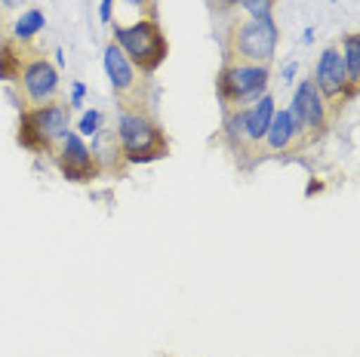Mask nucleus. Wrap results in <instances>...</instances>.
<instances>
[{"instance_id":"nucleus-1","label":"nucleus","mask_w":360,"mask_h":357,"mask_svg":"<svg viewBox=\"0 0 360 357\" xmlns=\"http://www.w3.org/2000/svg\"><path fill=\"white\" fill-rule=\"evenodd\" d=\"M277 50V25L271 15L265 19H243L234 22L225 40V65H268Z\"/></svg>"},{"instance_id":"nucleus-2","label":"nucleus","mask_w":360,"mask_h":357,"mask_svg":"<svg viewBox=\"0 0 360 357\" xmlns=\"http://www.w3.org/2000/svg\"><path fill=\"white\" fill-rule=\"evenodd\" d=\"M114 44L120 53L133 62V68H142V74H151L167 59V37L154 19H139L133 25H114Z\"/></svg>"},{"instance_id":"nucleus-3","label":"nucleus","mask_w":360,"mask_h":357,"mask_svg":"<svg viewBox=\"0 0 360 357\" xmlns=\"http://www.w3.org/2000/svg\"><path fill=\"white\" fill-rule=\"evenodd\" d=\"M117 136H120V154L129 164H148L167 154V136L154 124L151 117H145L142 111H120L117 117Z\"/></svg>"},{"instance_id":"nucleus-4","label":"nucleus","mask_w":360,"mask_h":357,"mask_svg":"<svg viewBox=\"0 0 360 357\" xmlns=\"http://www.w3.org/2000/svg\"><path fill=\"white\" fill-rule=\"evenodd\" d=\"M68 133H71L68 105L59 99L50 105H37V108L22 111L19 142L31 151H53V145L62 142Z\"/></svg>"},{"instance_id":"nucleus-5","label":"nucleus","mask_w":360,"mask_h":357,"mask_svg":"<svg viewBox=\"0 0 360 357\" xmlns=\"http://www.w3.org/2000/svg\"><path fill=\"white\" fill-rule=\"evenodd\" d=\"M219 86V102L225 105V111L243 108L247 102H256L265 96L268 86V65H240L228 62L222 74L216 80Z\"/></svg>"},{"instance_id":"nucleus-6","label":"nucleus","mask_w":360,"mask_h":357,"mask_svg":"<svg viewBox=\"0 0 360 357\" xmlns=\"http://www.w3.org/2000/svg\"><path fill=\"white\" fill-rule=\"evenodd\" d=\"M314 86L317 93L326 99V105H330V111L335 115V111H342V102L354 99L357 89L348 84V74H345V65H342V53L335 50V46H326L321 62H317V71H314Z\"/></svg>"},{"instance_id":"nucleus-7","label":"nucleus","mask_w":360,"mask_h":357,"mask_svg":"<svg viewBox=\"0 0 360 357\" xmlns=\"http://www.w3.org/2000/svg\"><path fill=\"white\" fill-rule=\"evenodd\" d=\"M292 117H296V124L302 126V133L308 136V142L321 139L323 129L330 126V105H326V99L321 93H317L314 80H302V84L296 86V93H292V105H290Z\"/></svg>"},{"instance_id":"nucleus-8","label":"nucleus","mask_w":360,"mask_h":357,"mask_svg":"<svg viewBox=\"0 0 360 357\" xmlns=\"http://www.w3.org/2000/svg\"><path fill=\"white\" fill-rule=\"evenodd\" d=\"M19 84H22V93H25L31 108L50 105L59 99V71L46 59H40V56L25 62V68H22V74H19Z\"/></svg>"},{"instance_id":"nucleus-9","label":"nucleus","mask_w":360,"mask_h":357,"mask_svg":"<svg viewBox=\"0 0 360 357\" xmlns=\"http://www.w3.org/2000/svg\"><path fill=\"white\" fill-rule=\"evenodd\" d=\"M308 142V136L302 133V126L296 124V117H292V111H274L271 124H268V133L265 139H262V154L271 151V154H296L302 151Z\"/></svg>"},{"instance_id":"nucleus-10","label":"nucleus","mask_w":360,"mask_h":357,"mask_svg":"<svg viewBox=\"0 0 360 357\" xmlns=\"http://www.w3.org/2000/svg\"><path fill=\"white\" fill-rule=\"evenodd\" d=\"M56 160H59V169L65 178L71 182H89L96 176V157L93 151L84 145L77 133H68L59 142V151H56Z\"/></svg>"},{"instance_id":"nucleus-11","label":"nucleus","mask_w":360,"mask_h":357,"mask_svg":"<svg viewBox=\"0 0 360 357\" xmlns=\"http://www.w3.org/2000/svg\"><path fill=\"white\" fill-rule=\"evenodd\" d=\"M105 71H108V80H111V86L117 96L133 99L139 93V74H136L133 62L120 53L117 44H108V50H105Z\"/></svg>"},{"instance_id":"nucleus-12","label":"nucleus","mask_w":360,"mask_h":357,"mask_svg":"<svg viewBox=\"0 0 360 357\" xmlns=\"http://www.w3.org/2000/svg\"><path fill=\"white\" fill-rule=\"evenodd\" d=\"M274 117V99L271 96H262V99L252 102V108L243 111V129H247V145H250V154H262V139L268 133V124Z\"/></svg>"},{"instance_id":"nucleus-13","label":"nucleus","mask_w":360,"mask_h":357,"mask_svg":"<svg viewBox=\"0 0 360 357\" xmlns=\"http://www.w3.org/2000/svg\"><path fill=\"white\" fill-rule=\"evenodd\" d=\"M44 25H46L44 13L40 10H25L13 25V40L15 44H28V40H34L40 31H44Z\"/></svg>"},{"instance_id":"nucleus-14","label":"nucleus","mask_w":360,"mask_h":357,"mask_svg":"<svg viewBox=\"0 0 360 357\" xmlns=\"http://www.w3.org/2000/svg\"><path fill=\"white\" fill-rule=\"evenodd\" d=\"M345 50L342 53V65H345V74H348V84L357 89V80H360V34H345Z\"/></svg>"},{"instance_id":"nucleus-15","label":"nucleus","mask_w":360,"mask_h":357,"mask_svg":"<svg viewBox=\"0 0 360 357\" xmlns=\"http://www.w3.org/2000/svg\"><path fill=\"white\" fill-rule=\"evenodd\" d=\"M25 68V59H22V44H4L0 46V80H15Z\"/></svg>"},{"instance_id":"nucleus-16","label":"nucleus","mask_w":360,"mask_h":357,"mask_svg":"<svg viewBox=\"0 0 360 357\" xmlns=\"http://www.w3.org/2000/svg\"><path fill=\"white\" fill-rule=\"evenodd\" d=\"M240 10L250 13V19H265V15H271V6L274 0H234Z\"/></svg>"},{"instance_id":"nucleus-17","label":"nucleus","mask_w":360,"mask_h":357,"mask_svg":"<svg viewBox=\"0 0 360 357\" xmlns=\"http://www.w3.org/2000/svg\"><path fill=\"white\" fill-rule=\"evenodd\" d=\"M80 136H99V129H102V111H86L84 117H80Z\"/></svg>"},{"instance_id":"nucleus-18","label":"nucleus","mask_w":360,"mask_h":357,"mask_svg":"<svg viewBox=\"0 0 360 357\" xmlns=\"http://www.w3.org/2000/svg\"><path fill=\"white\" fill-rule=\"evenodd\" d=\"M84 96H86V86H84V84H75V89H71L68 108H77V105H84Z\"/></svg>"},{"instance_id":"nucleus-19","label":"nucleus","mask_w":360,"mask_h":357,"mask_svg":"<svg viewBox=\"0 0 360 357\" xmlns=\"http://www.w3.org/2000/svg\"><path fill=\"white\" fill-rule=\"evenodd\" d=\"M111 13H114V0H102V6H99V19L108 25L111 22Z\"/></svg>"},{"instance_id":"nucleus-20","label":"nucleus","mask_w":360,"mask_h":357,"mask_svg":"<svg viewBox=\"0 0 360 357\" xmlns=\"http://www.w3.org/2000/svg\"><path fill=\"white\" fill-rule=\"evenodd\" d=\"M292 74H296V62H290V65H286V68H283V77H286V80H290Z\"/></svg>"},{"instance_id":"nucleus-21","label":"nucleus","mask_w":360,"mask_h":357,"mask_svg":"<svg viewBox=\"0 0 360 357\" xmlns=\"http://www.w3.org/2000/svg\"><path fill=\"white\" fill-rule=\"evenodd\" d=\"M0 4H4V10H15V6H19L22 0H0Z\"/></svg>"},{"instance_id":"nucleus-22","label":"nucleus","mask_w":360,"mask_h":357,"mask_svg":"<svg viewBox=\"0 0 360 357\" xmlns=\"http://www.w3.org/2000/svg\"><path fill=\"white\" fill-rule=\"evenodd\" d=\"M129 6H148V0H127Z\"/></svg>"},{"instance_id":"nucleus-23","label":"nucleus","mask_w":360,"mask_h":357,"mask_svg":"<svg viewBox=\"0 0 360 357\" xmlns=\"http://www.w3.org/2000/svg\"><path fill=\"white\" fill-rule=\"evenodd\" d=\"M333 4H335V0H333Z\"/></svg>"}]
</instances>
